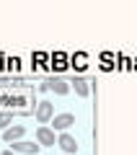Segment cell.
<instances>
[{
    "mask_svg": "<svg viewBox=\"0 0 137 155\" xmlns=\"http://www.w3.org/2000/svg\"><path fill=\"white\" fill-rule=\"evenodd\" d=\"M44 91H55L57 96H67V93H70V85L57 78V80H47V83H44Z\"/></svg>",
    "mask_w": 137,
    "mask_h": 155,
    "instance_id": "5b68a950",
    "label": "cell"
},
{
    "mask_svg": "<svg viewBox=\"0 0 137 155\" xmlns=\"http://www.w3.org/2000/svg\"><path fill=\"white\" fill-rule=\"evenodd\" d=\"M55 106L49 104V101H39V106H36V119H39V124H47V122H52L55 119Z\"/></svg>",
    "mask_w": 137,
    "mask_h": 155,
    "instance_id": "7a4b0ae2",
    "label": "cell"
},
{
    "mask_svg": "<svg viewBox=\"0 0 137 155\" xmlns=\"http://www.w3.org/2000/svg\"><path fill=\"white\" fill-rule=\"evenodd\" d=\"M57 147L62 150V155H72V153H78V142H75V137H72V134H67V132H62L60 137H57Z\"/></svg>",
    "mask_w": 137,
    "mask_h": 155,
    "instance_id": "3957f363",
    "label": "cell"
},
{
    "mask_svg": "<svg viewBox=\"0 0 137 155\" xmlns=\"http://www.w3.org/2000/svg\"><path fill=\"white\" fill-rule=\"evenodd\" d=\"M13 153L36 155V153H39V142H26V140H21V142H13Z\"/></svg>",
    "mask_w": 137,
    "mask_h": 155,
    "instance_id": "52a82bcc",
    "label": "cell"
},
{
    "mask_svg": "<svg viewBox=\"0 0 137 155\" xmlns=\"http://www.w3.org/2000/svg\"><path fill=\"white\" fill-rule=\"evenodd\" d=\"M72 91H75L80 98H85V96L91 93V88H88V83L83 80V78H75V80H72Z\"/></svg>",
    "mask_w": 137,
    "mask_h": 155,
    "instance_id": "ba28073f",
    "label": "cell"
},
{
    "mask_svg": "<svg viewBox=\"0 0 137 155\" xmlns=\"http://www.w3.org/2000/svg\"><path fill=\"white\" fill-rule=\"evenodd\" d=\"M11 122H13V114L11 111H3V114H0V127H11Z\"/></svg>",
    "mask_w": 137,
    "mask_h": 155,
    "instance_id": "9c48e42d",
    "label": "cell"
},
{
    "mask_svg": "<svg viewBox=\"0 0 137 155\" xmlns=\"http://www.w3.org/2000/svg\"><path fill=\"white\" fill-rule=\"evenodd\" d=\"M36 142L42 145V147H55V142H57L55 129H49L47 124H42V127L36 129Z\"/></svg>",
    "mask_w": 137,
    "mask_h": 155,
    "instance_id": "6da1fadb",
    "label": "cell"
},
{
    "mask_svg": "<svg viewBox=\"0 0 137 155\" xmlns=\"http://www.w3.org/2000/svg\"><path fill=\"white\" fill-rule=\"evenodd\" d=\"M26 137V127H21V124H11V127L3 132V140H5L8 145H13V142H21V140Z\"/></svg>",
    "mask_w": 137,
    "mask_h": 155,
    "instance_id": "277c9868",
    "label": "cell"
},
{
    "mask_svg": "<svg viewBox=\"0 0 137 155\" xmlns=\"http://www.w3.org/2000/svg\"><path fill=\"white\" fill-rule=\"evenodd\" d=\"M52 122H55V127H52V129H60V132H65V129H70L72 124H75V116H72V114H57Z\"/></svg>",
    "mask_w": 137,
    "mask_h": 155,
    "instance_id": "8992f818",
    "label": "cell"
},
{
    "mask_svg": "<svg viewBox=\"0 0 137 155\" xmlns=\"http://www.w3.org/2000/svg\"><path fill=\"white\" fill-rule=\"evenodd\" d=\"M0 155H16V153H13V150H3Z\"/></svg>",
    "mask_w": 137,
    "mask_h": 155,
    "instance_id": "30bf717a",
    "label": "cell"
}]
</instances>
